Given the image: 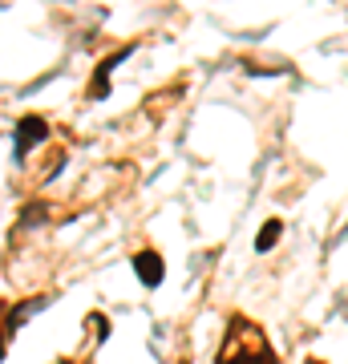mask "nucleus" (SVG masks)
I'll use <instances>...</instances> for the list:
<instances>
[{"mask_svg": "<svg viewBox=\"0 0 348 364\" xmlns=\"http://www.w3.org/2000/svg\"><path fill=\"white\" fill-rule=\"evenodd\" d=\"M219 364H275V352H271L263 328H255L251 320L235 316L227 324V340H223Z\"/></svg>", "mask_w": 348, "mask_h": 364, "instance_id": "1", "label": "nucleus"}, {"mask_svg": "<svg viewBox=\"0 0 348 364\" xmlns=\"http://www.w3.org/2000/svg\"><path fill=\"white\" fill-rule=\"evenodd\" d=\"M4 344H9V320H0V360H4Z\"/></svg>", "mask_w": 348, "mask_h": 364, "instance_id": "5", "label": "nucleus"}, {"mask_svg": "<svg viewBox=\"0 0 348 364\" xmlns=\"http://www.w3.org/2000/svg\"><path fill=\"white\" fill-rule=\"evenodd\" d=\"M280 231H284V223L268 219V223H263V231L255 235V251H271V247H275V239H280Z\"/></svg>", "mask_w": 348, "mask_h": 364, "instance_id": "4", "label": "nucleus"}, {"mask_svg": "<svg viewBox=\"0 0 348 364\" xmlns=\"http://www.w3.org/2000/svg\"><path fill=\"white\" fill-rule=\"evenodd\" d=\"M308 364H320V360H308Z\"/></svg>", "mask_w": 348, "mask_h": 364, "instance_id": "6", "label": "nucleus"}, {"mask_svg": "<svg viewBox=\"0 0 348 364\" xmlns=\"http://www.w3.org/2000/svg\"><path fill=\"white\" fill-rule=\"evenodd\" d=\"M134 272H138V279H142L146 287H158L162 275H167V263H162L158 251H138V255H134Z\"/></svg>", "mask_w": 348, "mask_h": 364, "instance_id": "3", "label": "nucleus"}, {"mask_svg": "<svg viewBox=\"0 0 348 364\" xmlns=\"http://www.w3.org/2000/svg\"><path fill=\"white\" fill-rule=\"evenodd\" d=\"M45 138H49V122H45L41 114H25L21 122H16V146H13V158H16V162H25L28 150H33V146H41Z\"/></svg>", "mask_w": 348, "mask_h": 364, "instance_id": "2", "label": "nucleus"}]
</instances>
